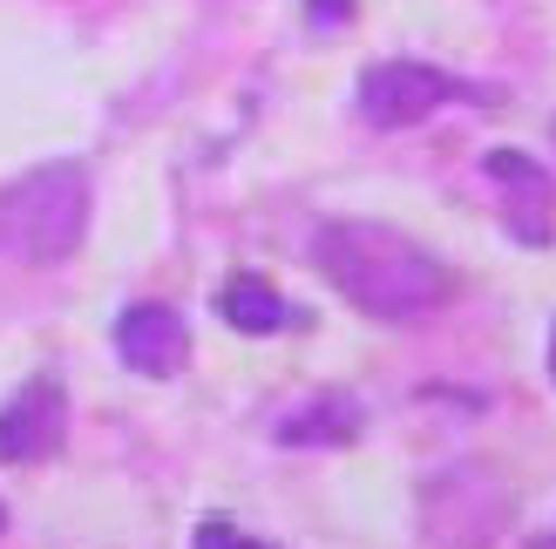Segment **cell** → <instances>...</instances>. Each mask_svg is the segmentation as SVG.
Instances as JSON below:
<instances>
[{"mask_svg":"<svg viewBox=\"0 0 556 549\" xmlns=\"http://www.w3.org/2000/svg\"><path fill=\"white\" fill-rule=\"evenodd\" d=\"M353 434H359V407L340 400V394H326L313 407H299L292 421H278V442H292V448H305V442H353Z\"/></svg>","mask_w":556,"mask_h":549,"instance_id":"obj_9","label":"cell"},{"mask_svg":"<svg viewBox=\"0 0 556 549\" xmlns=\"http://www.w3.org/2000/svg\"><path fill=\"white\" fill-rule=\"evenodd\" d=\"M89 231V170L81 163H41L0 190V258L54 265Z\"/></svg>","mask_w":556,"mask_h":549,"instance_id":"obj_2","label":"cell"},{"mask_svg":"<svg viewBox=\"0 0 556 549\" xmlns=\"http://www.w3.org/2000/svg\"><path fill=\"white\" fill-rule=\"evenodd\" d=\"M62 427H68L62 380L35 373L8 407H0V461H48L54 448H62Z\"/></svg>","mask_w":556,"mask_h":549,"instance_id":"obj_5","label":"cell"},{"mask_svg":"<svg viewBox=\"0 0 556 549\" xmlns=\"http://www.w3.org/2000/svg\"><path fill=\"white\" fill-rule=\"evenodd\" d=\"M455 95H476V89L455 81V75H441V68H428V62H374L359 75V116L374 129H407V123H421L428 108L455 102Z\"/></svg>","mask_w":556,"mask_h":549,"instance_id":"obj_4","label":"cell"},{"mask_svg":"<svg viewBox=\"0 0 556 549\" xmlns=\"http://www.w3.org/2000/svg\"><path fill=\"white\" fill-rule=\"evenodd\" d=\"M198 549H271V542H252V536L231 529V523H204L198 529Z\"/></svg>","mask_w":556,"mask_h":549,"instance_id":"obj_10","label":"cell"},{"mask_svg":"<svg viewBox=\"0 0 556 549\" xmlns=\"http://www.w3.org/2000/svg\"><path fill=\"white\" fill-rule=\"evenodd\" d=\"M549 373H556V333H549Z\"/></svg>","mask_w":556,"mask_h":549,"instance_id":"obj_12","label":"cell"},{"mask_svg":"<svg viewBox=\"0 0 556 549\" xmlns=\"http://www.w3.org/2000/svg\"><path fill=\"white\" fill-rule=\"evenodd\" d=\"M305 14H313V27H346L353 0H305Z\"/></svg>","mask_w":556,"mask_h":549,"instance_id":"obj_11","label":"cell"},{"mask_svg":"<svg viewBox=\"0 0 556 549\" xmlns=\"http://www.w3.org/2000/svg\"><path fill=\"white\" fill-rule=\"evenodd\" d=\"M217 312H225V325H238V333H278V325H292V306L265 279H225L217 285Z\"/></svg>","mask_w":556,"mask_h":549,"instance_id":"obj_8","label":"cell"},{"mask_svg":"<svg viewBox=\"0 0 556 549\" xmlns=\"http://www.w3.org/2000/svg\"><path fill=\"white\" fill-rule=\"evenodd\" d=\"M313 265L367 319H421L455 292L448 265H441L428 244H414L394 225H374V217H332V225H319Z\"/></svg>","mask_w":556,"mask_h":549,"instance_id":"obj_1","label":"cell"},{"mask_svg":"<svg viewBox=\"0 0 556 549\" xmlns=\"http://www.w3.org/2000/svg\"><path fill=\"white\" fill-rule=\"evenodd\" d=\"M482 170H489L495 190H503V225H509L522 244H549V204H556V190H549V170H543V163L522 156V150H489Z\"/></svg>","mask_w":556,"mask_h":549,"instance_id":"obj_7","label":"cell"},{"mask_svg":"<svg viewBox=\"0 0 556 549\" xmlns=\"http://www.w3.org/2000/svg\"><path fill=\"white\" fill-rule=\"evenodd\" d=\"M116 353H123V367H136L143 380H170L190 360V325H184L177 306L143 298V306H129L116 319Z\"/></svg>","mask_w":556,"mask_h":549,"instance_id":"obj_6","label":"cell"},{"mask_svg":"<svg viewBox=\"0 0 556 549\" xmlns=\"http://www.w3.org/2000/svg\"><path fill=\"white\" fill-rule=\"evenodd\" d=\"M0 529H8V509H0Z\"/></svg>","mask_w":556,"mask_h":549,"instance_id":"obj_13","label":"cell"},{"mask_svg":"<svg viewBox=\"0 0 556 549\" xmlns=\"http://www.w3.org/2000/svg\"><path fill=\"white\" fill-rule=\"evenodd\" d=\"M509 523V488L482 469H448L421 488V536L428 549H489Z\"/></svg>","mask_w":556,"mask_h":549,"instance_id":"obj_3","label":"cell"}]
</instances>
